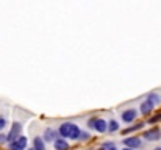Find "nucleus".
Wrapping results in <instances>:
<instances>
[{
  "instance_id": "nucleus-2",
  "label": "nucleus",
  "mask_w": 161,
  "mask_h": 150,
  "mask_svg": "<svg viewBox=\"0 0 161 150\" xmlns=\"http://www.w3.org/2000/svg\"><path fill=\"white\" fill-rule=\"evenodd\" d=\"M147 142H155V141H159L161 139V130L159 127H153V128H149L147 131H144V136H142Z\"/></svg>"
},
{
  "instance_id": "nucleus-21",
  "label": "nucleus",
  "mask_w": 161,
  "mask_h": 150,
  "mask_svg": "<svg viewBox=\"0 0 161 150\" xmlns=\"http://www.w3.org/2000/svg\"><path fill=\"white\" fill-rule=\"evenodd\" d=\"M5 142H6V135L0 133V144H5Z\"/></svg>"
},
{
  "instance_id": "nucleus-5",
  "label": "nucleus",
  "mask_w": 161,
  "mask_h": 150,
  "mask_svg": "<svg viewBox=\"0 0 161 150\" xmlns=\"http://www.w3.org/2000/svg\"><path fill=\"white\" fill-rule=\"evenodd\" d=\"M124 145L125 147H128V148H139L141 145H142V141H141V138H138V136H131V138H125L124 141Z\"/></svg>"
},
{
  "instance_id": "nucleus-3",
  "label": "nucleus",
  "mask_w": 161,
  "mask_h": 150,
  "mask_svg": "<svg viewBox=\"0 0 161 150\" xmlns=\"http://www.w3.org/2000/svg\"><path fill=\"white\" fill-rule=\"evenodd\" d=\"M119 117H121V120H122L124 123H131V122L136 120V117H138V111H136L134 108H128V110L122 111V113L119 114Z\"/></svg>"
},
{
  "instance_id": "nucleus-22",
  "label": "nucleus",
  "mask_w": 161,
  "mask_h": 150,
  "mask_svg": "<svg viewBox=\"0 0 161 150\" xmlns=\"http://www.w3.org/2000/svg\"><path fill=\"white\" fill-rule=\"evenodd\" d=\"M122 150H133V148H128V147H125V148H122Z\"/></svg>"
},
{
  "instance_id": "nucleus-9",
  "label": "nucleus",
  "mask_w": 161,
  "mask_h": 150,
  "mask_svg": "<svg viewBox=\"0 0 161 150\" xmlns=\"http://www.w3.org/2000/svg\"><path fill=\"white\" fill-rule=\"evenodd\" d=\"M153 108H155V106H153V105L149 102V100L146 98L144 102L141 103V106H139V111H141V114L147 116V114H150V113H152V110H153Z\"/></svg>"
},
{
  "instance_id": "nucleus-4",
  "label": "nucleus",
  "mask_w": 161,
  "mask_h": 150,
  "mask_svg": "<svg viewBox=\"0 0 161 150\" xmlns=\"http://www.w3.org/2000/svg\"><path fill=\"white\" fill-rule=\"evenodd\" d=\"M10 150H27V138L20 135L17 139L10 142Z\"/></svg>"
},
{
  "instance_id": "nucleus-11",
  "label": "nucleus",
  "mask_w": 161,
  "mask_h": 150,
  "mask_svg": "<svg viewBox=\"0 0 161 150\" xmlns=\"http://www.w3.org/2000/svg\"><path fill=\"white\" fill-rule=\"evenodd\" d=\"M80 133H81V130L78 128V125H77V123H72L71 133H69V139H72V141H78V138H80Z\"/></svg>"
},
{
  "instance_id": "nucleus-13",
  "label": "nucleus",
  "mask_w": 161,
  "mask_h": 150,
  "mask_svg": "<svg viewBox=\"0 0 161 150\" xmlns=\"http://www.w3.org/2000/svg\"><path fill=\"white\" fill-rule=\"evenodd\" d=\"M147 100H149V102H150L153 106H156V105L161 103V95L156 94V92H150V94L147 95Z\"/></svg>"
},
{
  "instance_id": "nucleus-14",
  "label": "nucleus",
  "mask_w": 161,
  "mask_h": 150,
  "mask_svg": "<svg viewBox=\"0 0 161 150\" xmlns=\"http://www.w3.org/2000/svg\"><path fill=\"white\" fill-rule=\"evenodd\" d=\"M119 128H121L119 122H118V120H114V119H111V120L108 122V128H106V131H109V133H116Z\"/></svg>"
},
{
  "instance_id": "nucleus-12",
  "label": "nucleus",
  "mask_w": 161,
  "mask_h": 150,
  "mask_svg": "<svg viewBox=\"0 0 161 150\" xmlns=\"http://www.w3.org/2000/svg\"><path fill=\"white\" fill-rule=\"evenodd\" d=\"M33 148L35 150H45V142L41 136H36L33 138Z\"/></svg>"
},
{
  "instance_id": "nucleus-16",
  "label": "nucleus",
  "mask_w": 161,
  "mask_h": 150,
  "mask_svg": "<svg viewBox=\"0 0 161 150\" xmlns=\"http://www.w3.org/2000/svg\"><path fill=\"white\" fill-rule=\"evenodd\" d=\"M8 125V120H6V117L5 116H0V131H2L5 127Z\"/></svg>"
},
{
  "instance_id": "nucleus-7",
  "label": "nucleus",
  "mask_w": 161,
  "mask_h": 150,
  "mask_svg": "<svg viewBox=\"0 0 161 150\" xmlns=\"http://www.w3.org/2000/svg\"><path fill=\"white\" fill-rule=\"evenodd\" d=\"M106 128H108V122H106L105 119H102V117H99V119L96 120V125H94V130H96L97 133H105V131H106Z\"/></svg>"
},
{
  "instance_id": "nucleus-15",
  "label": "nucleus",
  "mask_w": 161,
  "mask_h": 150,
  "mask_svg": "<svg viewBox=\"0 0 161 150\" xmlns=\"http://www.w3.org/2000/svg\"><path fill=\"white\" fill-rule=\"evenodd\" d=\"M144 125H146V123H142V122H141V123H138V125H134V127H128V128H125V130H124L122 133H124V135H128V133H133V131H136V130H141V128L144 127Z\"/></svg>"
},
{
  "instance_id": "nucleus-24",
  "label": "nucleus",
  "mask_w": 161,
  "mask_h": 150,
  "mask_svg": "<svg viewBox=\"0 0 161 150\" xmlns=\"http://www.w3.org/2000/svg\"><path fill=\"white\" fill-rule=\"evenodd\" d=\"M27 150H35V148H27Z\"/></svg>"
},
{
  "instance_id": "nucleus-6",
  "label": "nucleus",
  "mask_w": 161,
  "mask_h": 150,
  "mask_svg": "<svg viewBox=\"0 0 161 150\" xmlns=\"http://www.w3.org/2000/svg\"><path fill=\"white\" fill-rule=\"evenodd\" d=\"M71 128H72V122H64L60 125L58 128V135L61 138H69V133H71Z\"/></svg>"
},
{
  "instance_id": "nucleus-20",
  "label": "nucleus",
  "mask_w": 161,
  "mask_h": 150,
  "mask_svg": "<svg viewBox=\"0 0 161 150\" xmlns=\"http://www.w3.org/2000/svg\"><path fill=\"white\" fill-rule=\"evenodd\" d=\"M158 120H161V114H156V116H153V117H152L149 122H150V123H155V122H158Z\"/></svg>"
},
{
  "instance_id": "nucleus-18",
  "label": "nucleus",
  "mask_w": 161,
  "mask_h": 150,
  "mask_svg": "<svg viewBox=\"0 0 161 150\" xmlns=\"http://www.w3.org/2000/svg\"><path fill=\"white\" fill-rule=\"evenodd\" d=\"M89 138H91L89 131H81V133H80V138H78V139H80V141H88Z\"/></svg>"
},
{
  "instance_id": "nucleus-19",
  "label": "nucleus",
  "mask_w": 161,
  "mask_h": 150,
  "mask_svg": "<svg viewBox=\"0 0 161 150\" xmlns=\"http://www.w3.org/2000/svg\"><path fill=\"white\" fill-rule=\"evenodd\" d=\"M96 120H97V117H91V119L88 120V127H89V128H94V125H96Z\"/></svg>"
},
{
  "instance_id": "nucleus-10",
  "label": "nucleus",
  "mask_w": 161,
  "mask_h": 150,
  "mask_svg": "<svg viewBox=\"0 0 161 150\" xmlns=\"http://www.w3.org/2000/svg\"><path fill=\"white\" fill-rule=\"evenodd\" d=\"M53 145H55V150H67L69 148V144L64 138H56L53 141Z\"/></svg>"
},
{
  "instance_id": "nucleus-23",
  "label": "nucleus",
  "mask_w": 161,
  "mask_h": 150,
  "mask_svg": "<svg viewBox=\"0 0 161 150\" xmlns=\"http://www.w3.org/2000/svg\"><path fill=\"white\" fill-rule=\"evenodd\" d=\"M153 150H161V147H156V148H153Z\"/></svg>"
},
{
  "instance_id": "nucleus-1",
  "label": "nucleus",
  "mask_w": 161,
  "mask_h": 150,
  "mask_svg": "<svg viewBox=\"0 0 161 150\" xmlns=\"http://www.w3.org/2000/svg\"><path fill=\"white\" fill-rule=\"evenodd\" d=\"M20 135H22V123H20V122H14V123L11 125L10 133L6 135V142H8V144L13 142V141L17 139Z\"/></svg>"
},
{
  "instance_id": "nucleus-17",
  "label": "nucleus",
  "mask_w": 161,
  "mask_h": 150,
  "mask_svg": "<svg viewBox=\"0 0 161 150\" xmlns=\"http://www.w3.org/2000/svg\"><path fill=\"white\" fill-rule=\"evenodd\" d=\"M100 150H116V147H114V144H113V142H105V144H103V147H102Z\"/></svg>"
},
{
  "instance_id": "nucleus-8",
  "label": "nucleus",
  "mask_w": 161,
  "mask_h": 150,
  "mask_svg": "<svg viewBox=\"0 0 161 150\" xmlns=\"http://www.w3.org/2000/svg\"><path fill=\"white\" fill-rule=\"evenodd\" d=\"M56 136H58V131H55L53 128H45V131H44V141H47V142H52V141H55L56 139Z\"/></svg>"
}]
</instances>
